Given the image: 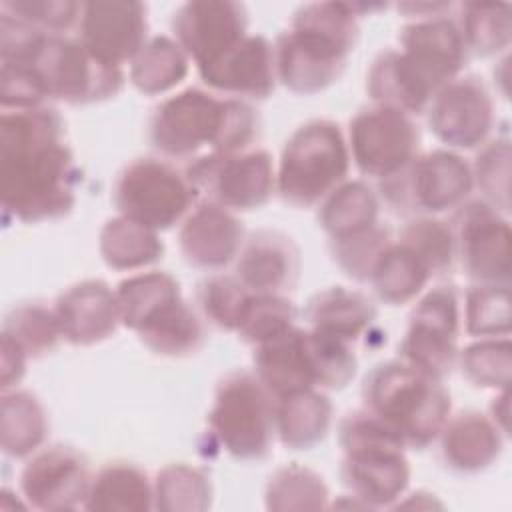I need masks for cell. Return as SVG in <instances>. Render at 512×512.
<instances>
[{"label":"cell","instance_id":"obj_11","mask_svg":"<svg viewBox=\"0 0 512 512\" xmlns=\"http://www.w3.org/2000/svg\"><path fill=\"white\" fill-rule=\"evenodd\" d=\"M186 176L202 200L232 212L258 210L276 192L274 158L264 148L242 152H210L188 162Z\"/></svg>","mask_w":512,"mask_h":512},{"label":"cell","instance_id":"obj_2","mask_svg":"<svg viewBox=\"0 0 512 512\" xmlns=\"http://www.w3.org/2000/svg\"><path fill=\"white\" fill-rule=\"evenodd\" d=\"M0 62L26 66L46 100L72 106L104 102L120 94V66L96 58L76 36L46 34L0 10Z\"/></svg>","mask_w":512,"mask_h":512},{"label":"cell","instance_id":"obj_10","mask_svg":"<svg viewBox=\"0 0 512 512\" xmlns=\"http://www.w3.org/2000/svg\"><path fill=\"white\" fill-rule=\"evenodd\" d=\"M378 184L388 208L412 218L456 210L474 188L466 158L444 148L418 154L404 170Z\"/></svg>","mask_w":512,"mask_h":512},{"label":"cell","instance_id":"obj_9","mask_svg":"<svg viewBox=\"0 0 512 512\" xmlns=\"http://www.w3.org/2000/svg\"><path fill=\"white\" fill-rule=\"evenodd\" d=\"M112 202L118 214L156 232L182 224L200 202V194L186 176L166 158H136L116 176Z\"/></svg>","mask_w":512,"mask_h":512},{"label":"cell","instance_id":"obj_27","mask_svg":"<svg viewBox=\"0 0 512 512\" xmlns=\"http://www.w3.org/2000/svg\"><path fill=\"white\" fill-rule=\"evenodd\" d=\"M376 314V306L366 294L344 286H330L316 292L304 308L306 328L352 346L372 330Z\"/></svg>","mask_w":512,"mask_h":512},{"label":"cell","instance_id":"obj_14","mask_svg":"<svg viewBox=\"0 0 512 512\" xmlns=\"http://www.w3.org/2000/svg\"><path fill=\"white\" fill-rule=\"evenodd\" d=\"M456 260L476 284H510V222L484 200L464 202L450 220Z\"/></svg>","mask_w":512,"mask_h":512},{"label":"cell","instance_id":"obj_48","mask_svg":"<svg viewBox=\"0 0 512 512\" xmlns=\"http://www.w3.org/2000/svg\"><path fill=\"white\" fill-rule=\"evenodd\" d=\"M28 356L24 354V350L14 344L10 338L2 336L0 342V384L2 390H10L16 388L20 384V380L26 374V366H28Z\"/></svg>","mask_w":512,"mask_h":512},{"label":"cell","instance_id":"obj_42","mask_svg":"<svg viewBox=\"0 0 512 512\" xmlns=\"http://www.w3.org/2000/svg\"><path fill=\"white\" fill-rule=\"evenodd\" d=\"M398 242L408 246L432 276L448 272L456 262L452 226L436 216H414L400 230Z\"/></svg>","mask_w":512,"mask_h":512},{"label":"cell","instance_id":"obj_25","mask_svg":"<svg viewBox=\"0 0 512 512\" xmlns=\"http://www.w3.org/2000/svg\"><path fill=\"white\" fill-rule=\"evenodd\" d=\"M254 374L274 398L316 388L314 358L308 328L290 330L254 346Z\"/></svg>","mask_w":512,"mask_h":512},{"label":"cell","instance_id":"obj_8","mask_svg":"<svg viewBox=\"0 0 512 512\" xmlns=\"http://www.w3.org/2000/svg\"><path fill=\"white\" fill-rule=\"evenodd\" d=\"M208 436L242 462L264 460L276 438V398L250 370H232L216 386Z\"/></svg>","mask_w":512,"mask_h":512},{"label":"cell","instance_id":"obj_41","mask_svg":"<svg viewBox=\"0 0 512 512\" xmlns=\"http://www.w3.org/2000/svg\"><path fill=\"white\" fill-rule=\"evenodd\" d=\"M510 284H472L464 296V330L476 338L510 334Z\"/></svg>","mask_w":512,"mask_h":512},{"label":"cell","instance_id":"obj_16","mask_svg":"<svg viewBox=\"0 0 512 512\" xmlns=\"http://www.w3.org/2000/svg\"><path fill=\"white\" fill-rule=\"evenodd\" d=\"M92 476L90 462L78 448L54 444L28 456L20 472V492L28 508L78 510L84 508Z\"/></svg>","mask_w":512,"mask_h":512},{"label":"cell","instance_id":"obj_20","mask_svg":"<svg viewBox=\"0 0 512 512\" xmlns=\"http://www.w3.org/2000/svg\"><path fill=\"white\" fill-rule=\"evenodd\" d=\"M406 448L396 444L362 446L344 452L340 478L366 510L392 508L410 484Z\"/></svg>","mask_w":512,"mask_h":512},{"label":"cell","instance_id":"obj_34","mask_svg":"<svg viewBox=\"0 0 512 512\" xmlns=\"http://www.w3.org/2000/svg\"><path fill=\"white\" fill-rule=\"evenodd\" d=\"M432 274L424 262L402 242H390L378 258L370 284L388 306H402L422 294Z\"/></svg>","mask_w":512,"mask_h":512},{"label":"cell","instance_id":"obj_3","mask_svg":"<svg viewBox=\"0 0 512 512\" xmlns=\"http://www.w3.org/2000/svg\"><path fill=\"white\" fill-rule=\"evenodd\" d=\"M260 116L246 100L186 88L162 100L150 118L154 150L172 160H194L220 152H242L260 136Z\"/></svg>","mask_w":512,"mask_h":512},{"label":"cell","instance_id":"obj_6","mask_svg":"<svg viewBox=\"0 0 512 512\" xmlns=\"http://www.w3.org/2000/svg\"><path fill=\"white\" fill-rule=\"evenodd\" d=\"M362 402L396 432L406 450H424L434 444L452 410L444 382L400 358L380 362L366 374Z\"/></svg>","mask_w":512,"mask_h":512},{"label":"cell","instance_id":"obj_32","mask_svg":"<svg viewBox=\"0 0 512 512\" xmlns=\"http://www.w3.org/2000/svg\"><path fill=\"white\" fill-rule=\"evenodd\" d=\"M366 90L374 104L402 110L410 116L424 114L430 94L416 82L398 50H382L366 74Z\"/></svg>","mask_w":512,"mask_h":512},{"label":"cell","instance_id":"obj_46","mask_svg":"<svg viewBox=\"0 0 512 512\" xmlns=\"http://www.w3.org/2000/svg\"><path fill=\"white\" fill-rule=\"evenodd\" d=\"M328 240L332 260L338 264V268L356 282H370L372 270L392 242V236L390 230L378 222L362 232Z\"/></svg>","mask_w":512,"mask_h":512},{"label":"cell","instance_id":"obj_24","mask_svg":"<svg viewBox=\"0 0 512 512\" xmlns=\"http://www.w3.org/2000/svg\"><path fill=\"white\" fill-rule=\"evenodd\" d=\"M62 340L74 346H92L108 340L118 326L120 308L116 288L108 282L90 278L66 288L54 302Z\"/></svg>","mask_w":512,"mask_h":512},{"label":"cell","instance_id":"obj_22","mask_svg":"<svg viewBox=\"0 0 512 512\" xmlns=\"http://www.w3.org/2000/svg\"><path fill=\"white\" fill-rule=\"evenodd\" d=\"M244 240L246 230L238 216L210 200H200L178 230V246L184 260L208 272H218L232 264Z\"/></svg>","mask_w":512,"mask_h":512},{"label":"cell","instance_id":"obj_1","mask_svg":"<svg viewBox=\"0 0 512 512\" xmlns=\"http://www.w3.org/2000/svg\"><path fill=\"white\" fill-rule=\"evenodd\" d=\"M78 166L64 142V120L50 106L2 110L0 198L24 224L64 218L76 204Z\"/></svg>","mask_w":512,"mask_h":512},{"label":"cell","instance_id":"obj_26","mask_svg":"<svg viewBox=\"0 0 512 512\" xmlns=\"http://www.w3.org/2000/svg\"><path fill=\"white\" fill-rule=\"evenodd\" d=\"M506 434L488 414L462 410L450 414L440 430V456L444 464L462 474H476L490 468L502 454Z\"/></svg>","mask_w":512,"mask_h":512},{"label":"cell","instance_id":"obj_43","mask_svg":"<svg viewBox=\"0 0 512 512\" xmlns=\"http://www.w3.org/2000/svg\"><path fill=\"white\" fill-rule=\"evenodd\" d=\"M252 292L232 274H210L196 286L202 318L220 330L236 332Z\"/></svg>","mask_w":512,"mask_h":512},{"label":"cell","instance_id":"obj_15","mask_svg":"<svg viewBox=\"0 0 512 512\" xmlns=\"http://www.w3.org/2000/svg\"><path fill=\"white\" fill-rule=\"evenodd\" d=\"M426 122L448 150L480 148L496 124L494 98L478 76H458L432 96Z\"/></svg>","mask_w":512,"mask_h":512},{"label":"cell","instance_id":"obj_4","mask_svg":"<svg viewBox=\"0 0 512 512\" xmlns=\"http://www.w3.org/2000/svg\"><path fill=\"white\" fill-rule=\"evenodd\" d=\"M358 36V16L348 2L300 6L274 40L278 82L304 96L326 90L342 76Z\"/></svg>","mask_w":512,"mask_h":512},{"label":"cell","instance_id":"obj_44","mask_svg":"<svg viewBox=\"0 0 512 512\" xmlns=\"http://www.w3.org/2000/svg\"><path fill=\"white\" fill-rule=\"evenodd\" d=\"M298 310L284 294H254L240 318L236 334L242 342L258 346L292 326H296Z\"/></svg>","mask_w":512,"mask_h":512},{"label":"cell","instance_id":"obj_33","mask_svg":"<svg viewBox=\"0 0 512 512\" xmlns=\"http://www.w3.org/2000/svg\"><path fill=\"white\" fill-rule=\"evenodd\" d=\"M380 198L364 180H346L318 204V224L328 238H342L378 224Z\"/></svg>","mask_w":512,"mask_h":512},{"label":"cell","instance_id":"obj_13","mask_svg":"<svg viewBox=\"0 0 512 512\" xmlns=\"http://www.w3.org/2000/svg\"><path fill=\"white\" fill-rule=\"evenodd\" d=\"M346 142L360 174L382 182L420 154V128L410 114L372 104L352 116Z\"/></svg>","mask_w":512,"mask_h":512},{"label":"cell","instance_id":"obj_38","mask_svg":"<svg viewBox=\"0 0 512 512\" xmlns=\"http://www.w3.org/2000/svg\"><path fill=\"white\" fill-rule=\"evenodd\" d=\"M328 498L324 478L298 462L274 470L264 490L268 510H320L328 506Z\"/></svg>","mask_w":512,"mask_h":512},{"label":"cell","instance_id":"obj_45","mask_svg":"<svg viewBox=\"0 0 512 512\" xmlns=\"http://www.w3.org/2000/svg\"><path fill=\"white\" fill-rule=\"evenodd\" d=\"M510 160V140L508 136H498L484 142L474 164H470L474 188L480 190L484 202L502 214L510 208Z\"/></svg>","mask_w":512,"mask_h":512},{"label":"cell","instance_id":"obj_35","mask_svg":"<svg viewBox=\"0 0 512 512\" xmlns=\"http://www.w3.org/2000/svg\"><path fill=\"white\" fill-rule=\"evenodd\" d=\"M190 58L180 44L166 34L152 36L142 52L132 60L128 78L144 96L170 92L188 76Z\"/></svg>","mask_w":512,"mask_h":512},{"label":"cell","instance_id":"obj_37","mask_svg":"<svg viewBox=\"0 0 512 512\" xmlns=\"http://www.w3.org/2000/svg\"><path fill=\"white\" fill-rule=\"evenodd\" d=\"M212 504V482L206 470L178 462L164 466L154 478V510L202 512Z\"/></svg>","mask_w":512,"mask_h":512},{"label":"cell","instance_id":"obj_17","mask_svg":"<svg viewBox=\"0 0 512 512\" xmlns=\"http://www.w3.org/2000/svg\"><path fill=\"white\" fill-rule=\"evenodd\" d=\"M398 42L406 68L430 96L458 78L468 60L460 28L446 14L416 18L400 30Z\"/></svg>","mask_w":512,"mask_h":512},{"label":"cell","instance_id":"obj_30","mask_svg":"<svg viewBox=\"0 0 512 512\" xmlns=\"http://www.w3.org/2000/svg\"><path fill=\"white\" fill-rule=\"evenodd\" d=\"M48 414L28 390H2L0 446L10 458H28L42 448L48 436Z\"/></svg>","mask_w":512,"mask_h":512},{"label":"cell","instance_id":"obj_28","mask_svg":"<svg viewBox=\"0 0 512 512\" xmlns=\"http://www.w3.org/2000/svg\"><path fill=\"white\" fill-rule=\"evenodd\" d=\"M334 406L324 390L308 388L276 398V438L290 450H310L332 426Z\"/></svg>","mask_w":512,"mask_h":512},{"label":"cell","instance_id":"obj_47","mask_svg":"<svg viewBox=\"0 0 512 512\" xmlns=\"http://www.w3.org/2000/svg\"><path fill=\"white\" fill-rule=\"evenodd\" d=\"M0 10L16 16L18 20L46 32L66 34L78 26L82 2L72 0H4Z\"/></svg>","mask_w":512,"mask_h":512},{"label":"cell","instance_id":"obj_23","mask_svg":"<svg viewBox=\"0 0 512 512\" xmlns=\"http://www.w3.org/2000/svg\"><path fill=\"white\" fill-rule=\"evenodd\" d=\"M302 258L292 236L262 228L246 236L234 260V276L254 294H286L300 278Z\"/></svg>","mask_w":512,"mask_h":512},{"label":"cell","instance_id":"obj_7","mask_svg":"<svg viewBox=\"0 0 512 512\" xmlns=\"http://www.w3.org/2000/svg\"><path fill=\"white\" fill-rule=\"evenodd\" d=\"M350 162L342 128L326 118L308 120L290 134L282 148L276 168V192L290 206H318L346 182Z\"/></svg>","mask_w":512,"mask_h":512},{"label":"cell","instance_id":"obj_19","mask_svg":"<svg viewBox=\"0 0 512 512\" xmlns=\"http://www.w3.org/2000/svg\"><path fill=\"white\" fill-rule=\"evenodd\" d=\"M78 40L102 62L112 66L132 64L148 36L146 4L134 0L82 2Z\"/></svg>","mask_w":512,"mask_h":512},{"label":"cell","instance_id":"obj_29","mask_svg":"<svg viewBox=\"0 0 512 512\" xmlns=\"http://www.w3.org/2000/svg\"><path fill=\"white\" fill-rule=\"evenodd\" d=\"M92 512L154 510V482L132 462H108L94 476L84 502Z\"/></svg>","mask_w":512,"mask_h":512},{"label":"cell","instance_id":"obj_18","mask_svg":"<svg viewBox=\"0 0 512 512\" xmlns=\"http://www.w3.org/2000/svg\"><path fill=\"white\" fill-rule=\"evenodd\" d=\"M170 26L172 38L200 70L248 36V10L232 0H192L176 8Z\"/></svg>","mask_w":512,"mask_h":512},{"label":"cell","instance_id":"obj_40","mask_svg":"<svg viewBox=\"0 0 512 512\" xmlns=\"http://www.w3.org/2000/svg\"><path fill=\"white\" fill-rule=\"evenodd\" d=\"M456 364L472 386L496 392L508 390L512 370L510 338H478L476 342L458 350Z\"/></svg>","mask_w":512,"mask_h":512},{"label":"cell","instance_id":"obj_21","mask_svg":"<svg viewBox=\"0 0 512 512\" xmlns=\"http://www.w3.org/2000/svg\"><path fill=\"white\" fill-rule=\"evenodd\" d=\"M198 76L220 96L266 100L278 84L274 44L262 34H248L222 58L200 68Z\"/></svg>","mask_w":512,"mask_h":512},{"label":"cell","instance_id":"obj_12","mask_svg":"<svg viewBox=\"0 0 512 512\" xmlns=\"http://www.w3.org/2000/svg\"><path fill=\"white\" fill-rule=\"evenodd\" d=\"M460 294L452 284L424 292L408 316L398 354L408 366L444 382L456 366L460 334Z\"/></svg>","mask_w":512,"mask_h":512},{"label":"cell","instance_id":"obj_39","mask_svg":"<svg viewBox=\"0 0 512 512\" xmlns=\"http://www.w3.org/2000/svg\"><path fill=\"white\" fill-rule=\"evenodd\" d=\"M2 336L18 344L32 360L52 352L62 340L54 306L48 308L40 302H22L14 306L2 322Z\"/></svg>","mask_w":512,"mask_h":512},{"label":"cell","instance_id":"obj_5","mask_svg":"<svg viewBox=\"0 0 512 512\" xmlns=\"http://www.w3.org/2000/svg\"><path fill=\"white\" fill-rule=\"evenodd\" d=\"M122 326L154 354L184 358L202 350L206 324L182 296L180 282L162 270L138 272L116 286Z\"/></svg>","mask_w":512,"mask_h":512},{"label":"cell","instance_id":"obj_49","mask_svg":"<svg viewBox=\"0 0 512 512\" xmlns=\"http://www.w3.org/2000/svg\"><path fill=\"white\" fill-rule=\"evenodd\" d=\"M508 414H510V388L498 392V396L490 404V414H488L506 436H508Z\"/></svg>","mask_w":512,"mask_h":512},{"label":"cell","instance_id":"obj_36","mask_svg":"<svg viewBox=\"0 0 512 512\" xmlns=\"http://www.w3.org/2000/svg\"><path fill=\"white\" fill-rule=\"evenodd\" d=\"M456 24L468 54L494 56L510 46L512 16L504 2H466Z\"/></svg>","mask_w":512,"mask_h":512},{"label":"cell","instance_id":"obj_31","mask_svg":"<svg viewBox=\"0 0 512 512\" xmlns=\"http://www.w3.org/2000/svg\"><path fill=\"white\" fill-rule=\"evenodd\" d=\"M158 234L160 232L118 214L102 226L98 250L104 264L112 270H142L164 256V242Z\"/></svg>","mask_w":512,"mask_h":512}]
</instances>
